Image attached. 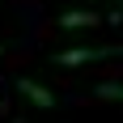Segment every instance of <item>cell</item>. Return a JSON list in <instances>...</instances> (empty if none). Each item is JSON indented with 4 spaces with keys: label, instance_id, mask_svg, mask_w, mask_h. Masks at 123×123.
I'll list each match as a JSON object with an SVG mask.
<instances>
[{
    "label": "cell",
    "instance_id": "277c9868",
    "mask_svg": "<svg viewBox=\"0 0 123 123\" xmlns=\"http://www.w3.org/2000/svg\"><path fill=\"white\" fill-rule=\"evenodd\" d=\"M93 98H106V102H123V85H98Z\"/></svg>",
    "mask_w": 123,
    "mask_h": 123
},
{
    "label": "cell",
    "instance_id": "6da1fadb",
    "mask_svg": "<svg viewBox=\"0 0 123 123\" xmlns=\"http://www.w3.org/2000/svg\"><path fill=\"white\" fill-rule=\"evenodd\" d=\"M123 47H72V51H55L51 64L55 68H81V64H93V60H119Z\"/></svg>",
    "mask_w": 123,
    "mask_h": 123
},
{
    "label": "cell",
    "instance_id": "3957f363",
    "mask_svg": "<svg viewBox=\"0 0 123 123\" xmlns=\"http://www.w3.org/2000/svg\"><path fill=\"white\" fill-rule=\"evenodd\" d=\"M102 21V13H93V9H68V13H60V30H89V25H98Z\"/></svg>",
    "mask_w": 123,
    "mask_h": 123
},
{
    "label": "cell",
    "instance_id": "5b68a950",
    "mask_svg": "<svg viewBox=\"0 0 123 123\" xmlns=\"http://www.w3.org/2000/svg\"><path fill=\"white\" fill-rule=\"evenodd\" d=\"M0 55H4V43H0Z\"/></svg>",
    "mask_w": 123,
    "mask_h": 123
},
{
    "label": "cell",
    "instance_id": "8992f818",
    "mask_svg": "<svg viewBox=\"0 0 123 123\" xmlns=\"http://www.w3.org/2000/svg\"><path fill=\"white\" fill-rule=\"evenodd\" d=\"M13 123H25V119H13Z\"/></svg>",
    "mask_w": 123,
    "mask_h": 123
},
{
    "label": "cell",
    "instance_id": "52a82bcc",
    "mask_svg": "<svg viewBox=\"0 0 123 123\" xmlns=\"http://www.w3.org/2000/svg\"><path fill=\"white\" fill-rule=\"evenodd\" d=\"M115 4H119V0H115Z\"/></svg>",
    "mask_w": 123,
    "mask_h": 123
},
{
    "label": "cell",
    "instance_id": "7a4b0ae2",
    "mask_svg": "<svg viewBox=\"0 0 123 123\" xmlns=\"http://www.w3.org/2000/svg\"><path fill=\"white\" fill-rule=\"evenodd\" d=\"M17 93H21L30 106H38V111H55V106H60V98H55L43 81H34V76H17Z\"/></svg>",
    "mask_w": 123,
    "mask_h": 123
}]
</instances>
